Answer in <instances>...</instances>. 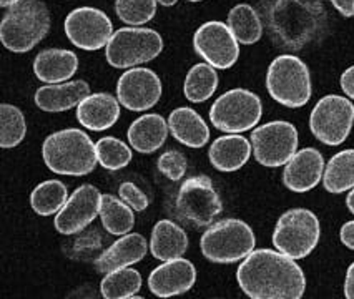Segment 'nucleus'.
Wrapping results in <instances>:
<instances>
[{
  "label": "nucleus",
  "mask_w": 354,
  "mask_h": 299,
  "mask_svg": "<svg viewBox=\"0 0 354 299\" xmlns=\"http://www.w3.org/2000/svg\"><path fill=\"white\" fill-rule=\"evenodd\" d=\"M238 286L251 299H299L306 276L296 260L274 249H253L236 269Z\"/></svg>",
  "instance_id": "obj_1"
},
{
  "label": "nucleus",
  "mask_w": 354,
  "mask_h": 299,
  "mask_svg": "<svg viewBox=\"0 0 354 299\" xmlns=\"http://www.w3.org/2000/svg\"><path fill=\"white\" fill-rule=\"evenodd\" d=\"M170 133L188 148H203L209 142V128L203 117L192 106H178L168 117Z\"/></svg>",
  "instance_id": "obj_24"
},
{
  "label": "nucleus",
  "mask_w": 354,
  "mask_h": 299,
  "mask_svg": "<svg viewBox=\"0 0 354 299\" xmlns=\"http://www.w3.org/2000/svg\"><path fill=\"white\" fill-rule=\"evenodd\" d=\"M156 0H115V12L130 27L145 26L155 17Z\"/></svg>",
  "instance_id": "obj_35"
},
{
  "label": "nucleus",
  "mask_w": 354,
  "mask_h": 299,
  "mask_svg": "<svg viewBox=\"0 0 354 299\" xmlns=\"http://www.w3.org/2000/svg\"><path fill=\"white\" fill-rule=\"evenodd\" d=\"M163 50V39L153 28L123 27L113 32L105 47V59L113 68H133L155 60Z\"/></svg>",
  "instance_id": "obj_8"
},
{
  "label": "nucleus",
  "mask_w": 354,
  "mask_h": 299,
  "mask_svg": "<svg viewBox=\"0 0 354 299\" xmlns=\"http://www.w3.org/2000/svg\"><path fill=\"white\" fill-rule=\"evenodd\" d=\"M228 27L240 44L253 45L261 40L263 19L250 3H238L228 14Z\"/></svg>",
  "instance_id": "obj_29"
},
{
  "label": "nucleus",
  "mask_w": 354,
  "mask_h": 299,
  "mask_svg": "<svg viewBox=\"0 0 354 299\" xmlns=\"http://www.w3.org/2000/svg\"><path fill=\"white\" fill-rule=\"evenodd\" d=\"M321 238L318 216L306 208H291L279 216L273 231L278 251L293 260H303L315 251Z\"/></svg>",
  "instance_id": "obj_7"
},
{
  "label": "nucleus",
  "mask_w": 354,
  "mask_h": 299,
  "mask_svg": "<svg viewBox=\"0 0 354 299\" xmlns=\"http://www.w3.org/2000/svg\"><path fill=\"white\" fill-rule=\"evenodd\" d=\"M331 3L343 17H354V0H331Z\"/></svg>",
  "instance_id": "obj_40"
},
{
  "label": "nucleus",
  "mask_w": 354,
  "mask_h": 299,
  "mask_svg": "<svg viewBox=\"0 0 354 299\" xmlns=\"http://www.w3.org/2000/svg\"><path fill=\"white\" fill-rule=\"evenodd\" d=\"M323 185L328 193L341 195L354 188V148L341 150L324 168Z\"/></svg>",
  "instance_id": "obj_27"
},
{
  "label": "nucleus",
  "mask_w": 354,
  "mask_h": 299,
  "mask_svg": "<svg viewBox=\"0 0 354 299\" xmlns=\"http://www.w3.org/2000/svg\"><path fill=\"white\" fill-rule=\"evenodd\" d=\"M188 2H203V0H188Z\"/></svg>",
  "instance_id": "obj_45"
},
{
  "label": "nucleus",
  "mask_w": 354,
  "mask_h": 299,
  "mask_svg": "<svg viewBox=\"0 0 354 299\" xmlns=\"http://www.w3.org/2000/svg\"><path fill=\"white\" fill-rule=\"evenodd\" d=\"M42 158L48 170L64 176H85L98 163L95 143L80 128L48 135L42 145Z\"/></svg>",
  "instance_id": "obj_3"
},
{
  "label": "nucleus",
  "mask_w": 354,
  "mask_h": 299,
  "mask_svg": "<svg viewBox=\"0 0 354 299\" xmlns=\"http://www.w3.org/2000/svg\"><path fill=\"white\" fill-rule=\"evenodd\" d=\"M168 133H170L168 120H165L158 113H147L137 118L129 126L127 137H129L130 146L135 151L150 155L165 145Z\"/></svg>",
  "instance_id": "obj_25"
},
{
  "label": "nucleus",
  "mask_w": 354,
  "mask_h": 299,
  "mask_svg": "<svg viewBox=\"0 0 354 299\" xmlns=\"http://www.w3.org/2000/svg\"><path fill=\"white\" fill-rule=\"evenodd\" d=\"M354 126V104L348 97L326 95L311 110L310 130L316 140L337 146L348 140Z\"/></svg>",
  "instance_id": "obj_11"
},
{
  "label": "nucleus",
  "mask_w": 354,
  "mask_h": 299,
  "mask_svg": "<svg viewBox=\"0 0 354 299\" xmlns=\"http://www.w3.org/2000/svg\"><path fill=\"white\" fill-rule=\"evenodd\" d=\"M339 240L348 249L354 251V220L346 221V223L339 229Z\"/></svg>",
  "instance_id": "obj_39"
},
{
  "label": "nucleus",
  "mask_w": 354,
  "mask_h": 299,
  "mask_svg": "<svg viewBox=\"0 0 354 299\" xmlns=\"http://www.w3.org/2000/svg\"><path fill=\"white\" fill-rule=\"evenodd\" d=\"M346 206H348L349 213H353V215H354V188L351 191H349L348 198H346Z\"/></svg>",
  "instance_id": "obj_42"
},
{
  "label": "nucleus",
  "mask_w": 354,
  "mask_h": 299,
  "mask_svg": "<svg viewBox=\"0 0 354 299\" xmlns=\"http://www.w3.org/2000/svg\"><path fill=\"white\" fill-rule=\"evenodd\" d=\"M78 70V57L65 48H45L35 57L34 73L44 84H64Z\"/></svg>",
  "instance_id": "obj_23"
},
{
  "label": "nucleus",
  "mask_w": 354,
  "mask_h": 299,
  "mask_svg": "<svg viewBox=\"0 0 354 299\" xmlns=\"http://www.w3.org/2000/svg\"><path fill=\"white\" fill-rule=\"evenodd\" d=\"M344 296L348 299H354V263L349 264L344 278Z\"/></svg>",
  "instance_id": "obj_41"
},
{
  "label": "nucleus",
  "mask_w": 354,
  "mask_h": 299,
  "mask_svg": "<svg viewBox=\"0 0 354 299\" xmlns=\"http://www.w3.org/2000/svg\"><path fill=\"white\" fill-rule=\"evenodd\" d=\"M263 26L278 47L299 50L324 28V9L318 0H258Z\"/></svg>",
  "instance_id": "obj_2"
},
{
  "label": "nucleus",
  "mask_w": 354,
  "mask_h": 299,
  "mask_svg": "<svg viewBox=\"0 0 354 299\" xmlns=\"http://www.w3.org/2000/svg\"><path fill=\"white\" fill-rule=\"evenodd\" d=\"M218 88L216 68L209 64H196L188 70L183 84V95L192 104H203Z\"/></svg>",
  "instance_id": "obj_30"
},
{
  "label": "nucleus",
  "mask_w": 354,
  "mask_h": 299,
  "mask_svg": "<svg viewBox=\"0 0 354 299\" xmlns=\"http://www.w3.org/2000/svg\"><path fill=\"white\" fill-rule=\"evenodd\" d=\"M187 249V231L171 220H160L151 229L150 253L155 260L170 261L175 258H182Z\"/></svg>",
  "instance_id": "obj_26"
},
{
  "label": "nucleus",
  "mask_w": 354,
  "mask_h": 299,
  "mask_svg": "<svg viewBox=\"0 0 354 299\" xmlns=\"http://www.w3.org/2000/svg\"><path fill=\"white\" fill-rule=\"evenodd\" d=\"M253 153L251 140L240 133H230L216 138L209 145L208 158L212 166L221 173H233L248 163Z\"/></svg>",
  "instance_id": "obj_22"
},
{
  "label": "nucleus",
  "mask_w": 354,
  "mask_h": 299,
  "mask_svg": "<svg viewBox=\"0 0 354 299\" xmlns=\"http://www.w3.org/2000/svg\"><path fill=\"white\" fill-rule=\"evenodd\" d=\"M90 95V85L85 80H72L40 87L35 92L37 108L48 113H60L77 108L80 102Z\"/></svg>",
  "instance_id": "obj_21"
},
{
  "label": "nucleus",
  "mask_w": 354,
  "mask_h": 299,
  "mask_svg": "<svg viewBox=\"0 0 354 299\" xmlns=\"http://www.w3.org/2000/svg\"><path fill=\"white\" fill-rule=\"evenodd\" d=\"M339 85L341 90L346 93V97L354 100V65L343 72V75L339 79Z\"/></svg>",
  "instance_id": "obj_38"
},
{
  "label": "nucleus",
  "mask_w": 354,
  "mask_h": 299,
  "mask_svg": "<svg viewBox=\"0 0 354 299\" xmlns=\"http://www.w3.org/2000/svg\"><path fill=\"white\" fill-rule=\"evenodd\" d=\"M266 90L277 104L286 108H301L311 100L310 68L299 57L291 53L279 55L266 72Z\"/></svg>",
  "instance_id": "obj_6"
},
{
  "label": "nucleus",
  "mask_w": 354,
  "mask_h": 299,
  "mask_svg": "<svg viewBox=\"0 0 354 299\" xmlns=\"http://www.w3.org/2000/svg\"><path fill=\"white\" fill-rule=\"evenodd\" d=\"M50 12L42 0H20L7 9L0 22V40L7 50L27 53L50 30Z\"/></svg>",
  "instance_id": "obj_4"
},
{
  "label": "nucleus",
  "mask_w": 354,
  "mask_h": 299,
  "mask_svg": "<svg viewBox=\"0 0 354 299\" xmlns=\"http://www.w3.org/2000/svg\"><path fill=\"white\" fill-rule=\"evenodd\" d=\"M65 35L77 48L95 52L106 47L113 35V23L105 12L93 7H78L64 22Z\"/></svg>",
  "instance_id": "obj_13"
},
{
  "label": "nucleus",
  "mask_w": 354,
  "mask_h": 299,
  "mask_svg": "<svg viewBox=\"0 0 354 299\" xmlns=\"http://www.w3.org/2000/svg\"><path fill=\"white\" fill-rule=\"evenodd\" d=\"M257 247V236L248 223L226 218L209 224L200 240L201 255L216 264L243 261Z\"/></svg>",
  "instance_id": "obj_5"
},
{
  "label": "nucleus",
  "mask_w": 354,
  "mask_h": 299,
  "mask_svg": "<svg viewBox=\"0 0 354 299\" xmlns=\"http://www.w3.org/2000/svg\"><path fill=\"white\" fill-rule=\"evenodd\" d=\"M118 196L137 213L145 211L148 204H150V200H148L145 191H143L142 188H138L135 183L130 182L122 183L120 188H118Z\"/></svg>",
  "instance_id": "obj_37"
},
{
  "label": "nucleus",
  "mask_w": 354,
  "mask_h": 299,
  "mask_svg": "<svg viewBox=\"0 0 354 299\" xmlns=\"http://www.w3.org/2000/svg\"><path fill=\"white\" fill-rule=\"evenodd\" d=\"M324 158L319 150L301 148L293 155V158L283 170V185L295 193H306L319 185L324 175Z\"/></svg>",
  "instance_id": "obj_18"
},
{
  "label": "nucleus",
  "mask_w": 354,
  "mask_h": 299,
  "mask_svg": "<svg viewBox=\"0 0 354 299\" xmlns=\"http://www.w3.org/2000/svg\"><path fill=\"white\" fill-rule=\"evenodd\" d=\"M122 104L112 93H90L77 106V120L84 128L92 132H105L120 118Z\"/></svg>",
  "instance_id": "obj_19"
},
{
  "label": "nucleus",
  "mask_w": 354,
  "mask_h": 299,
  "mask_svg": "<svg viewBox=\"0 0 354 299\" xmlns=\"http://www.w3.org/2000/svg\"><path fill=\"white\" fill-rule=\"evenodd\" d=\"M195 282V264L182 256L156 266L148 276V289L156 298H173L188 293Z\"/></svg>",
  "instance_id": "obj_17"
},
{
  "label": "nucleus",
  "mask_w": 354,
  "mask_h": 299,
  "mask_svg": "<svg viewBox=\"0 0 354 299\" xmlns=\"http://www.w3.org/2000/svg\"><path fill=\"white\" fill-rule=\"evenodd\" d=\"M156 168L165 178L171 180V182H178L187 175V157L178 150H168L160 155L158 162H156Z\"/></svg>",
  "instance_id": "obj_36"
},
{
  "label": "nucleus",
  "mask_w": 354,
  "mask_h": 299,
  "mask_svg": "<svg viewBox=\"0 0 354 299\" xmlns=\"http://www.w3.org/2000/svg\"><path fill=\"white\" fill-rule=\"evenodd\" d=\"M135 210L129 206L120 196L104 195L100 204L102 226L113 236H123L135 226Z\"/></svg>",
  "instance_id": "obj_28"
},
{
  "label": "nucleus",
  "mask_w": 354,
  "mask_h": 299,
  "mask_svg": "<svg viewBox=\"0 0 354 299\" xmlns=\"http://www.w3.org/2000/svg\"><path fill=\"white\" fill-rule=\"evenodd\" d=\"M97 158L100 166L109 171H118L129 166L131 162V148L125 142L115 137H104L95 143Z\"/></svg>",
  "instance_id": "obj_34"
},
{
  "label": "nucleus",
  "mask_w": 354,
  "mask_h": 299,
  "mask_svg": "<svg viewBox=\"0 0 354 299\" xmlns=\"http://www.w3.org/2000/svg\"><path fill=\"white\" fill-rule=\"evenodd\" d=\"M148 249L150 244L147 243L145 236L140 233H127L97 258L95 269L98 273L106 274L122 268H130L147 256Z\"/></svg>",
  "instance_id": "obj_20"
},
{
  "label": "nucleus",
  "mask_w": 354,
  "mask_h": 299,
  "mask_svg": "<svg viewBox=\"0 0 354 299\" xmlns=\"http://www.w3.org/2000/svg\"><path fill=\"white\" fill-rule=\"evenodd\" d=\"M20 0H0V7H3V9H9V7L15 6V3H19Z\"/></svg>",
  "instance_id": "obj_43"
},
{
  "label": "nucleus",
  "mask_w": 354,
  "mask_h": 299,
  "mask_svg": "<svg viewBox=\"0 0 354 299\" xmlns=\"http://www.w3.org/2000/svg\"><path fill=\"white\" fill-rule=\"evenodd\" d=\"M156 2L163 7H173L176 2H178V0H156Z\"/></svg>",
  "instance_id": "obj_44"
},
{
  "label": "nucleus",
  "mask_w": 354,
  "mask_h": 299,
  "mask_svg": "<svg viewBox=\"0 0 354 299\" xmlns=\"http://www.w3.org/2000/svg\"><path fill=\"white\" fill-rule=\"evenodd\" d=\"M193 48L196 55L207 60L212 67L228 70L238 62L240 57V42L233 35L232 28L223 22L203 23L193 35Z\"/></svg>",
  "instance_id": "obj_14"
},
{
  "label": "nucleus",
  "mask_w": 354,
  "mask_h": 299,
  "mask_svg": "<svg viewBox=\"0 0 354 299\" xmlns=\"http://www.w3.org/2000/svg\"><path fill=\"white\" fill-rule=\"evenodd\" d=\"M68 200V190L59 180H47L30 193V206L39 216L57 215Z\"/></svg>",
  "instance_id": "obj_31"
},
{
  "label": "nucleus",
  "mask_w": 354,
  "mask_h": 299,
  "mask_svg": "<svg viewBox=\"0 0 354 299\" xmlns=\"http://www.w3.org/2000/svg\"><path fill=\"white\" fill-rule=\"evenodd\" d=\"M27 135V120L19 106L0 105V146L3 150L15 148Z\"/></svg>",
  "instance_id": "obj_33"
},
{
  "label": "nucleus",
  "mask_w": 354,
  "mask_h": 299,
  "mask_svg": "<svg viewBox=\"0 0 354 299\" xmlns=\"http://www.w3.org/2000/svg\"><path fill=\"white\" fill-rule=\"evenodd\" d=\"M142 274L133 268H122L106 273L102 280L100 293L105 299H131L142 289Z\"/></svg>",
  "instance_id": "obj_32"
},
{
  "label": "nucleus",
  "mask_w": 354,
  "mask_h": 299,
  "mask_svg": "<svg viewBox=\"0 0 354 299\" xmlns=\"http://www.w3.org/2000/svg\"><path fill=\"white\" fill-rule=\"evenodd\" d=\"M100 190L93 185H82L68 196L67 203L55 215V229L60 235L70 236L85 229L97 216H100Z\"/></svg>",
  "instance_id": "obj_16"
},
{
  "label": "nucleus",
  "mask_w": 354,
  "mask_h": 299,
  "mask_svg": "<svg viewBox=\"0 0 354 299\" xmlns=\"http://www.w3.org/2000/svg\"><path fill=\"white\" fill-rule=\"evenodd\" d=\"M298 130L286 120H273L251 133L254 160L266 168L285 166L298 151Z\"/></svg>",
  "instance_id": "obj_12"
},
{
  "label": "nucleus",
  "mask_w": 354,
  "mask_h": 299,
  "mask_svg": "<svg viewBox=\"0 0 354 299\" xmlns=\"http://www.w3.org/2000/svg\"><path fill=\"white\" fill-rule=\"evenodd\" d=\"M209 122L223 133H245L253 130L263 117L261 98L246 88H233L213 102Z\"/></svg>",
  "instance_id": "obj_9"
},
{
  "label": "nucleus",
  "mask_w": 354,
  "mask_h": 299,
  "mask_svg": "<svg viewBox=\"0 0 354 299\" xmlns=\"http://www.w3.org/2000/svg\"><path fill=\"white\" fill-rule=\"evenodd\" d=\"M162 80L147 67L129 68L117 81V98L130 112H147L162 98Z\"/></svg>",
  "instance_id": "obj_15"
},
{
  "label": "nucleus",
  "mask_w": 354,
  "mask_h": 299,
  "mask_svg": "<svg viewBox=\"0 0 354 299\" xmlns=\"http://www.w3.org/2000/svg\"><path fill=\"white\" fill-rule=\"evenodd\" d=\"M176 213L193 228H208L223 213V203L207 175L187 178L176 195Z\"/></svg>",
  "instance_id": "obj_10"
}]
</instances>
